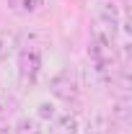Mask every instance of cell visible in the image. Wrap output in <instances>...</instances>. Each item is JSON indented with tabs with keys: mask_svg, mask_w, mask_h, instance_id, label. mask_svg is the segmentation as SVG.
I'll use <instances>...</instances> for the list:
<instances>
[{
	"mask_svg": "<svg viewBox=\"0 0 132 134\" xmlns=\"http://www.w3.org/2000/svg\"><path fill=\"white\" fill-rule=\"evenodd\" d=\"M114 119L106 111H93L85 121V134H114Z\"/></svg>",
	"mask_w": 132,
	"mask_h": 134,
	"instance_id": "cell-4",
	"label": "cell"
},
{
	"mask_svg": "<svg viewBox=\"0 0 132 134\" xmlns=\"http://www.w3.org/2000/svg\"><path fill=\"white\" fill-rule=\"evenodd\" d=\"M57 114H60V111H57V106H54L52 100H42V103L36 106V119H39V121H54Z\"/></svg>",
	"mask_w": 132,
	"mask_h": 134,
	"instance_id": "cell-10",
	"label": "cell"
},
{
	"mask_svg": "<svg viewBox=\"0 0 132 134\" xmlns=\"http://www.w3.org/2000/svg\"><path fill=\"white\" fill-rule=\"evenodd\" d=\"M42 65H44V59H42V49L39 47H23V49H18V57H16V72H18V80L21 85H34L39 80V75H42Z\"/></svg>",
	"mask_w": 132,
	"mask_h": 134,
	"instance_id": "cell-1",
	"label": "cell"
},
{
	"mask_svg": "<svg viewBox=\"0 0 132 134\" xmlns=\"http://www.w3.org/2000/svg\"><path fill=\"white\" fill-rule=\"evenodd\" d=\"M49 93L57 100H65V103H75L80 98V83L75 77V72L70 70H60L57 75H52L49 80Z\"/></svg>",
	"mask_w": 132,
	"mask_h": 134,
	"instance_id": "cell-2",
	"label": "cell"
},
{
	"mask_svg": "<svg viewBox=\"0 0 132 134\" xmlns=\"http://www.w3.org/2000/svg\"><path fill=\"white\" fill-rule=\"evenodd\" d=\"M42 5H44V0H8V8L16 16H34L42 10Z\"/></svg>",
	"mask_w": 132,
	"mask_h": 134,
	"instance_id": "cell-6",
	"label": "cell"
},
{
	"mask_svg": "<svg viewBox=\"0 0 132 134\" xmlns=\"http://www.w3.org/2000/svg\"><path fill=\"white\" fill-rule=\"evenodd\" d=\"M111 119H114V124H122V126L130 124V98H127V96H122V98L114 103V108H111Z\"/></svg>",
	"mask_w": 132,
	"mask_h": 134,
	"instance_id": "cell-9",
	"label": "cell"
},
{
	"mask_svg": "<svg viewBox=\"0 0 132 134\" xmlns=\"http://www.w3.org/2000/svg\"><path fill=\"white\" fill-rule=\"evenodd\" d=\"M96 23H101L104 29H109L111 34L119 36L122 31V8L116 0H101L96 8Z\"/></svg>",
	"mask_w": 132,
	"mask_h": 134,
	"instance_id": "cell-3",
	"label": "cell"
},
{
	"mask_svg": "<svg viewBox=\"0 0 132 134\" xmlns=\"http://www.w3.org/2000/svg\"><path fill=\"white\" fill-rule=\"evenodd\" d=\"M8 114H11V100L0 93V121H5V119H8Z\"/></svg>",
	"mask_w": 132,
	"mask_h": 134,
	"instance_id": "cell-11",
	"label": "cell"
},
{
	"mask_svg": "<svg viewBox=\"0 0 132 134\" xmlns=\"http://www.w3.org/2000/svg\"><path fill=\"white\" fill-rule=\"evenodd\" d=\"M18 49V36L13 31L0 29V62H5L8 57H13Z\"/></svg>",
	"mask_w": 132,
	"mask_h": 134,
	"instance_id": "cell-7",
	"label": "cell"
},
{
	"mask_svg": "<svg viewBox=\"0 0 132 134\" xmlns=\"http://www.w3.org/2000/svg\"><path fill=\"white\" fill-rule=\"evenodd\" d=\"M13 134H44V129L36 116H21L13 126Z\"/></svg>",
	"mask_w": 132,
	"mask_h": 134,
	"instance_id": "cell-8",
	"label": "cell"
},
{
	"mask_svg": "<svg viewBox=\"0 0 132 134\" xmlns=\"http://www.w3.org/2000/svg\"><path fill=\"white\" fill-rule=\"evenodd\" d=\"M80 121L75 114H57L54 124H52V134H78Z\"/></svg>",
	"mask_w": 132,
	"mask_h": 134,
	"instance_id": "cell-5",
	"label": "cell"
}]
</instances>
